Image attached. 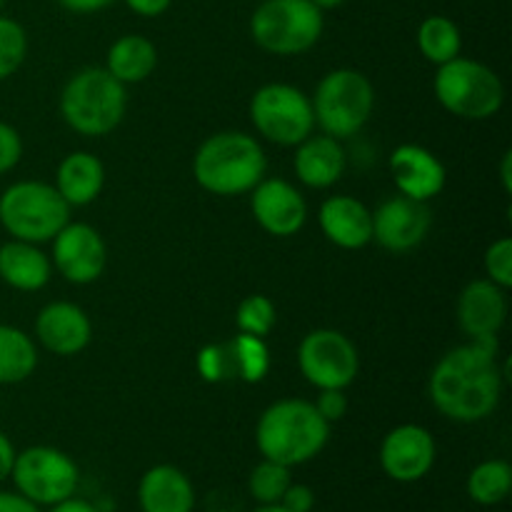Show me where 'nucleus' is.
<instances>
[{"label":"nucleus","mask_w":512,"mask_h":512,"mask_svg":"<svg viewBox=\"0 0 512 512\" xmlns=\"http://www.w3.org/2000/svg\"><path fill=\"white\" fill-rule=\"evenodd\" d=\"M498 335H478L468 345L448 350L430 370L428 395L433 408L453 423H480L498 410L505 375L498 363Z\"/></svg>","instance_id":"obj_1"},{"label":"nucleus","mask_w":512,"mask_h":512,"mask_svg":"<svg viewBox=\"0 0 512 512\" xmlns=\"http://www.w3.org/2000/svg\"><path fill=\"white\" fill-rule=\"evenodd\" d=\"M330 440V423L315 410L310 400L283 398L260 413L255 423V448L265 460L298 468L325 450Z\"/></svg>","instance_id":"obj_2"},{"label":"nucleus","mask_w":512,"mask_h":512,"mask_svg":"<svg viewBox=\"0 0 512 512\" xmlns=\"http://www.w3.org/2000/svg\"><path fill=\"white\" fill-rule=\"evenodd\" d=\"M268 175V155L253 135L223 130L200 143L193 155V178L220 198L245 195Z\"/></svg>","instance_id":"obj_3"},{"label":"nucleus","mask_w":512,"mask_h":512,"mask_svg":"<svg viewBox=\"0 0 512 512\" xmlns=\"http://www.w3.org/2000/svg\"><path fill=\"white\" fill-rule=\"evenodd\" d=\"M128 90L105 68H83L70 75L60 93V115L78 135L103 138L125 118Z\"/></svg>","instance_id":"obj_4"},{"label":"nucleus","mask_w":512,"mask_h":512,"mask_svg":"<svg viewBox=\"0 0 512 512\" xmlns=\"http://www.w3.org/2000/svg\"><path fill=\"white\" fill-rule=\"evenodd\" d=\"M70 210L55 185L43 180H18L0 195V225L25 243H50L70 220Z\"/></svg>","instance_id":"obj_5"},{"label":"nucleus","mask_w":512,"mask_h":512,"mask_svg":"<svg viewBox=\"0 0 512 512\" xmlns=\"http://www.w3.org/2000/svg\"><path fill=\"white\" fill-rule=\"evenodd\" d=\"M438 103L463 120H490L505 103V85L493 68L473 58L448 60L438 65L433 78Z\"/></svg>","instance_id":"obj_6"},{"label":"nucleus","mask_w":512,"mask_h":512,"mask_svg":"<svg viewBox=\"0 0 512 512\" xmlns=\"http://www.w3.org/2000/svg\"><path fill=\"white\" fill-rule=\"evenodd\" d=\"M313 103L315 125L335 140L358 135L373 118L375 88L365 73L355 68H335L315 88Z\"/></svg>","instance_id":"obj_7"},{"label":"nucleus","mask_w":512,"mask_h":512,"mask_svg":"<svg viewBox=\"0 0 512 512\" xmlns=\"http://www.w3.org/2000/svg\"><path fill=\"white\" fill-rule=\"evenodd\" d=\"M323 10L313 0H260L250 18L255 45L270 55H303L323 38Z\"/></svg>","instance_id":"obj_8"},{"label":"nucleus","mask_w":512,"mask_h":512,"mask_svg":"<svg viewBox=\"0 0 512 512\" xmlns=\"http://www.w3.org/2000/svg\"><path fill=\"white\" fill-rule=\"evenodd\" d=\"M10 480L30 503L50 508L73 498L80 485V468L68 453L53 445H30L15 453Z\"/></svg>","instance_id":"obj_9"},{"label":"nucleus","mask_w":512,"mask_h":512,"mask_svg":"<svg viewBox=\"0 0 512 512\" xmlns=\"http://www.w3.org/2000/svg\"><path fill=\"white\" fill-rule=\"evenodd\" d=\"M253 128L280 148H295L315 130L313 103L300 88L288 83H268L250 100Z\"/></svg>","instance_id":"obj_10"},{"label":"nucleus","mask_w":512,"mask_h":512,"mask_svg":"<svg viewBox=\"0 0 512 512\" xmlns=\"http://www.w3.org/2000/svg\"><path fill=\"white\" fill-rule=\"evenodd\" d=\"M298 368L313 388L345 390L355 383L360 355L353 340L333 328L310 330L298 345Z\"/></svg>","instance_id":"obj_11"},{"label":"nucleus","mask_w":512,"mask_h":512,"mask_svg":"<svg viewBox=\"0 0 512 512\" xmlns=\"http://www.w3.org/2000/svg\"><path fill=\"white\" fill-rule=\"evenodd\" d=\"M50 243H53L50 263L68 283L90 285L105 273L108 245L93 225L68 220Z\"/></svg>","instance_id":"obj_12"},{"label":"nucleus","mask_w":512,"mask_h":512,"mask_svg":"<svg viewBox=\"0 0 512 512\" xmlns=\"http://www.w3.org/2000/svg\"><path fill=\"white\" fill-rule=\"evenodd\" d=\"M435 458H438V445L433 433L423 425H398L380 443V468L395 483L410 485L428 478Z\"/></svg>","instance_id":"obj_13"},{"label":"nucleus","mask_w":512,"mask_h":512,"mask_svg":"<svg viewBox=\"0 0 512 512\" xmlns=\"http://www.w3.org/2000/svg\"><path fill=\"white\" fill-rule=\"evenodd\" d=\"M433 213L428 203L393 195L383 200L373 213V240L388 253H410L428 238Z\"/></svg>","instance_id":"obj_14"},{"label":"nucleus","mask_w":512,"mask_h":512,"mask_svg":"<svg viewBox=\"0 0 512 512\" xmlns=\"http://www.w3.org/2000/svg\"><path fill=\"white\" fill-rule=\"evenodd\" d=\"M250 213L273 238H293L308 223L303 193L283 178H263L250 190Z\"/></svg>","instance_id":"obj_15"},{"label":"nucleus","mask_w":512,"mask_h":512,"mask_svg":"<svg viewBox=\"0 0 512 512\" xmlns=\"http://www.w3.org/2000/svg\"><path fill=\"white\" fill-rule=\"evenodd\" d=\"M388 165L398 193L405 198L420 200V203H430L433 198H438L448 183V170H445L443 160L423 145H398L390 155Z\"/></svg>","instance_id":"obj_16"},{"label":"nucleus","mask_w":512,"mask_h":512,"mask_svg":"<svg viewBox=\"0 0 512 512\" xmlns=\"http://www.w3.org/2000/svg\"><path fill=\"white\" fill-rule=\"evenodd\" d=\"M35 338L48 353L58 358H73L83 353L93 340V323L78 303L55 300L35 318Z\"/></svg>","instance_id":"obj_17"},{"label":"nucleus","mask_w":512,"mask_h":512,"mask_svg":"<svg viewBox=\"0 0 512 512\" xmlns=\"http://www.w3.org/2000/svg\"><path fill=\"white\" fill-rule=\"evenodd\" d=\"M325 238L343 250H360L373 243V210L353 195H333L318 210Z\"/></svg>","instance_id":"obj_18"},{"label":"nucleus","mask_w":512,"mask_h":512,"mask_svg":"<svg viewBox=\"0 0 512 512\" xmlns=\"http://www.w3.org/2000/svg\"><path fill=\"white\" fill-rule=\"evenodd\" d=\"M508 320V290L480 278L463 288L458 298V325L465 335H498Z\"/></svg>","instance_id":"obj_19"},{"label":"nucleus","mask_w":512,"mask_h":512,"mask_svg":"<svg viewBox=\"0 0 512 512\" xmlns=\"http://www.w3.org/2000/svg\"><path fill=\"white\" fill-rule=\"evenodd\" d=\"M138 508L140 512H193V480L170 463L153 465L140 475Z\"/></svg>","instance_id":"obj_20"},{"label":"nucleus","mask_w":512,"mask_h":512,"mask_svg":"<svg viewBox=\"0 0 512 512\" xmlns=\"http://www.w3.org/2000/svg\"><path fill=\"white\" fill-rule=\"evenodd\" d=\"M348 168V155L340 140L330 135H308L303 143L295 145L293 170L303 185L313 190L333 188Z\"/></svg>","instance_id":"obj_21"},{"label":"nucleus","mask_w":512,"mask_h":512,"mask_svg":"<svg viewBox=\"0 0 512 512\" xmlns=\"http://www.w3.org/2000/svg\"><path fill=\"white\" fill-rule=\"evenodd\" d=\"M50 275H53V263L50 255L40 250V245L13 238L0 245V280L8 288L35 293L48 285Z\"/></svg>","instance_id":"obj_22"},{"label":"nucleus","mask_w":512,"mask_h":512,"mask_svg":"<svg viewBox=\"0 0 512 512\" xmlns=\"http://www.w3.org/2000/svg\"><path fill=\"white\" fill-rule=\"evenodd\" d=\"M105 185V165L100 163L98 155L88 150H75L60 160L55 170V190L63 195L70 208H85L98 195L103 193Z\"/></svg>","instance_id":"obj_23"},{"label":"nucleus","mask_w":512,"mask_h":512,"mask_svg":"<svg viewBox=\"0 0 512 512\" xmlns=\"http://www.w3.org/2000/svg\"><path fill=\"white\" fill-rule=\"evenodd\" d=\"M158 65V48L145 35H120L108 48L105 70L123 85L143 83Z\"/></svg>","instance_id":"obj_24"},{"label":"nucleus","mask_w":512,"mask_h":512,"mask_svg":"<svg viewBox=\"0 0 512 512\" xmlns=\"http://www.w3.org/2000/svg\"><path fill=\"white\" fill-rule=\"evenodd\" d=\"M38 368V348L25 330L0 323V385H18Z\"/></svg>","instance_id":"obj_25"},{"label":"nucleus","mask_w":512,"mask_h":512,"mask_svg":"<svg viewBox=\"0 0 512 512\" xmlns=\"http://www.w3.org/2000/svg\"><path fill=\"white\" fill-rule=\"evenodd\" d=\"M465 490H468V498L473 500V503L483 505V508L500 505L503 500H508L512 490L510 463L500 458L483 460V463H478L470 470Z\"/></svg>","instance_id":"obj_26"},{"label":"nucleus","mask_w":512,"mask_h":512,"mask_svg":"<svg viewBox=\"0 0 512 512\" xmlns=\"http://www.w3.org/2000/svg\"><path fill=\"white\" fill-rule=\"evenodd\" d=\"M418 48L423 58L433 65H443L458 58L463 50L460 28L445 15H430L418 28Z\"/></svg>","instance_id":"obj_27"},{"label":"nucleus","mask_w":512,"mask_h":512,"mask_svg":"<svg viewBox=\"0 0 512 512\" xmlns=\"http://www.w3.org/2000/svg\"><path fill=\"white\" fill-rule=\"evenodd\" d=\"M235 360V378L243 383H263L270 370V348L265 338L258 335L238 333L233 340H228Z\"/></svg>","instance_id":"obj_28"},{"label":"nucleus","mask_w":512,"mask_h":512,"mask_svg":"<svg viewBox=\"0 0 512 512\" xmlns=\"http://www.w3.org/2000/svg\"><path fill=\"white\" fill-rule=\"evenodd\" d=\"M290 483H293L290 468L263 458L253 470H250L248 493L258 505H278Z\"/></svg>","instance_id":"obj_29"},{"label":"nucleus","mask_w":512,"mask_h":512,"mask_svg":"<svg viewBox=\"0 0 512 512\" xmlns=\"http://www.w3.org/2000/svg\"><path fill=\"white\" fill-rule=\"evenodd\" d=\"M275 305L268 295L255 293L248 298L240 300L238 310H235V325H238V333L258 335V338H268L270 330L275 328Z\"/></svg>","instance_id":"obj_30"},{"label":"nucleus","mask_w":512,"mask_h":512,"mask_svg":"<svg viewBox=\"0 0 512 512\" xmlns=\"http://www.w3.org/2000/svg\"><path fill=\"white\" fill-rule=\"evenodd\" d=\"M28 55V33L13 18L0 15V80H8L20 70Z\"/></svg>","instance_id":"obj_31"},{"label":"nucleus","mask_w":512,"mask_h":512,"mask_svg":"<svg viewBox=\"0 0 512 512\" xmlns=\"http://www.w3.org/2000/svg\"><path fill=\"white\" fill-rule=\"evenodd\" d=\"M195 370L205 383H230L235 378V360L230 343H210L200 348L198 358H195Z\"/></svg>","instance_id":"obj_32"},{"label":"nucleus","mask_w":512,"mask_h":512,"mask_svg":"<svg viewBox=\"0 0 512 512\" xmlns=\"http://www.w3.org/2000/svg\"><path fill=\"white\" fill-rule=\"evenodd\" d=\"M485 275L488 280H493L500 288L510 290L512 288V238H498L488 245L485 250Z\"/></svg>","instance_id":"obj_33"},{"label":"nucleus","mask_w":512,"mask_h":512,"mask_svg":"<svg viewBox=\"0 0 512 512\" xmlns=\"http://www.w3.org/2000/svg\"><path fill=\"white\" fill-rule=\"evenodd\" d=\"M23 158V138L10 123L0 120V175L10 173Z\"/></svg>","instance_id":"obj_34"},{"label":"nucleus","mask_w":512,"mask_h":512,"mask_svg":"<svg viewBox=\"0 0 512 512\" xmlns=\"http://www.w3.org/2000/svg\"><path fill=\"white\" fill-rule=\"evenodd\" d=\"M315 410L328 420L330 425L338 423V420L345 418L350 408V400L345 395V390L340 388H328V390H318V398H315Z\"/></svg>","instance_id":"obj_35"},{"label":"nucleus","mask_w":512,"mask_h":512,"mask_svg":"<svg viewBox=\"0 0 512 512\" xmlns=\"http://www.w3.org/2000/svg\"><path fill=\"white\" fill-rule=\"evenodd\" d=\"M285 510L290 512H313L315 508V493L303 483H290L285 490L283 500H280Z\"/></svg>","instance_id":"obj_36"},{"label":"nucleus","mask_w":512,"mask_h":512,"mask_svg":"<svg viewBox=\"0 0 512 512\" xmlns=\"http://www.w3.org/2000/svg\"><path fill=\"white\" fill-rule=\"evenodd\" d=\"M0 512H43V508L23 498L18 490H0Z\"/></svg>","instance_id":"obj_37"},{"label":"nucleus","mask_w":512,"mask_h":512,"mask_svg":"<svg viewBox=\"0 0 512 512\" xmlns=\"http://www.w3.org/2000/svg\"><path fill=\"white\" fill-rule=\"evenodd\" d=\"M170 3L173 0H125V5L143 18H158L170 8Z\"/></svg>","instance_id":"obj_38"},{"label":"nucleus","mask_w":512,"mask_h":512,"mask_svg":"<svg viewBox=\"0 0 512 512\" xmlns=\"http://www.w3.org/2000/svg\"><path fill=\"white\" fill-rule=\"evenodd\" d=\"M15 445L13 440L8 438V435L0 430V485L5 483V480H10V470H13V463H15Z\"/></svg>","instance_id":"obj_39"},{"label":"nucleus","mask_w":512,"mask_h":512,"mask_svg":"<svg viewBox=\"0 0 512 512\" xmlns=\"http://www.w3.org/2000/svg\"><path fill=\"white\" fill-rule=\"evenodd\" d=\"M65 10L70 13H80V15H88V13H98V10L108 8L113 0H58Z\"/></svg>","instance_id":"obj_40"},{"label":"nucleus","mask_w":512,"mask_h":512,"mask_svg":"<svg viewBox=\"0 0 512 512\" xmlns=\"http://www.w3.org/2000/svg\"><path fill=\"white\" fill-rule=\"evenodd\" d=\"M48 512H100L98 508H95L93 503H88V500H83V498H68V500H63V503H58V505H50L48 508Z\"/></svg>","instance_id":"obj_41"},{"label":"nucleus","mask_w":512,"mask_h":512,"mask_svg":"<svg viewBox=\"0 0 512 512\" xmlns=\"http://www.w3.org/2000/svg\"><path fill=\"white\" fill-rule=\"evenodd\" d=\"M500 180H503L505 193H512V150L503 155V163H500Z\"/></svg>","instance_id":"obj_42"},{"label":"nucleus","mask_w":512,"mask_h":512,"mask_svg":"<svg viewBox=\"0 0 512 512\" xmlns=\"http://www.w3.org/2000/svg\"><path fill=\"white\" fill-rule=\"evenodd\" d=\"M315 5H318L320 10H330V8H340V5L345 3V0H313Z\"/></svg>","instance_id":"obj_43"},{"label":"nucleus","mask_w":512,"mask_h":512,"mask_svg":"<svg viewBox=\"0 0 512 512\" xmlns=\"http://www.w3.org/2000/svg\"><path fill=\"white\" fill-rule=\"evenodd\" d=\"M253 512H290V510H285L283 505H258V508H255Z\"/></svg>","instance_id":"obj_44"},{"label":"nucleus","mask_w":512,"mask_h":512,"mask_svg":"<svg viewBox=\"0 0 512 512\" xmlns=\"http://www.w3.org/2000/svg\"><path fill=\"white\" fill-rule=\"evenodd\" d=\"M3 3H5V0H0V10H3Z\"/></svg>","instance_id":"obj_45"}]
</instances>
